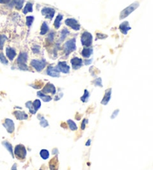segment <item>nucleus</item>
I'll list each match as a JSON object with an SVG mask.
<instances>
[{
    "label": "nucleus",
    "instance_id": "nucleus-12",
    "mask_svg": "<svg viewBox=\"0 0 153 170\" xmlns=\"http://www.w3.org/2000/svg\"><path fill=\"white\" fill-rule=\"evenodd\" d=\"M25 0H11L8 3V5L11 8L15 7L17 10H21L23 6Z\"/></svg>",
    "mask_w": 153,
    "mask_h": 170
},
{
    "label": "nucleus",
    "instance_id": "nucleus-20",
    "mask_svg": "<svg viewBox=\"0 0 153 170\" xmlns=\"http://www.w3.org/2000/svg\"><path fill=\"white\" fill-rule=\"evenodd\" d=\"M63 16L61 14H59L56 17L55 20L54 22V27L55 29H58L60 27V25H61V21L63 20Z\"/></svg>",
    "mask_w": 153,
    "mask_h": 170
},
{
    "label": "nucleus",
    "instance_id": "nucleus-42",
    "mask_svg": "<svg viewBox=\"0 0 153 170\" xmlns=\"http://www.w3.org/2000/svg\"><path fill=\"white\" fill-rule=\"evenodd\" d=\"M119 112V110H115L113 112V113H112V115H111V119H114V118L116 117V116L118 115Z\"/></svg>",
    "mask_w": 153,
    "mask_h": 170
},
{
    "label": "nucleus",
    "instance_id": "nucleus-46",
    "mask_svg": "<svg viewBox=\"0 0 153 170\" xmlns=\"http://www.w3.org/2000/svg\"><path fill=\"white\" fill-rule=\"evenodd\" d=\"M90 145V139H89V140L86 142V146H87V145Z\"/></svg>",
    "mask_w": 153,
    "mask_h": 170
},
{
    "label": "nucleus",
    "instance_id": "nucleus-39",
    "mask_svg": "<svg viewBox=\"0 0 153 170\" xmlns=\"http://www.w3.org/2000/svg\"><path fill=\"white\" fill-rule=\"evenodd\" d=\"M19 69L20 70H23V71H27L28 70V67L26 65V63H21V64H18Z\"/></svg>",
    "mask_w": 153,
    "mask_h": 170
},
{
    "label": "nucleus",
    "instance_id": "nucleus-40",
    "mask_svg": "<svg viewBox=\"0 0 153 170\" xmlns=\"http://www.w3.org/2000/svg\"><path fill=\"white\" fill-rule=\"evenodd\" d=\"M96 37H97L96 40H98V39H100V40H102V39L106 38V37H108V36H107L106 34H101V33H97V34H96Z\"/></svg>",
    "mask_w": 153,
    "mask_h": 170
},
{
    "label": "nucleus",
    "instance_id": "nucleus-35",
    "mask_svg": "<svg viewBox=\"0 0 153 170\" xmlns=\"http://www.w3.org/2000/svg\"><path fill=\"white\" fill-rule=\"evenodd\" d=\"M0 62H1L2 64H5V65H8V60H7L5 54H4L2 52H0Z\"/></svg>",
    "mask_w": 153,
    "mask_h": 170
},
{
    "label": "nucleus",
    "instance_id": "nucleus-47",
    "mask_svg": "<svg viewBox=\"0 0 153 170\" xmlns=\"http://www.w3.org/2000/svg\"><path fill=\"white\" fill-rule=\"evenodd\" d=\"M40 170H43V169H40Z\"/></svg>",
    "mask_w": 153,
    "mask_h": 170
},
{
    "label": "nucleus",
    "instance_id": "nucleus-26",
    "mask_svg": "<svg viewBox=\"0 0 153 170\" xmlns=\"http://www.w3.org/2000/svg\"><path fill=\"white\" fill-rule=\"evenodd\" d=\"M58 161L57 158H55L54 159L52 160L50 163V170H58Z\"/></svg>",
    "mask_w": 153,
    "mask_h": 170
},
{
    "label": "nucleus",
    "instance_id": "nucleus-45",
    "mask_svg": "<svg viewBox=\"0 0 153 170\" xmlns=\"http://www.w3.org/2000/svg\"><path fill=\"white\" fill-rule=\"evenodd\" d=\"M11 170H17V165H16V164H14V166H13L12 168H11Z\"/></svg>",
    "mask_w": 153,
    "mask_h": 170
},
{
    "label": "nucleus",
    "instance_id": "nucleus-21",
    "mask_svg": "<svg viewBox=\"0 0 153 170\" xmlns=\"http://www.w3.org/2000/svg\"><path fill=\"white\" fill-rule=\"evenodd\" d=\"M37 94L39 98H40V99H41L43 102H50L52 99L51 96H48V95L45 94V93H43L42 91H38Z\"/></svg>",
    "mask_w": 153,
    "mask_h": 170
},
{
    "label": "nucleus",
    "instance_id": "nucleus-11",
    "mask_svg": "<svg viewBox=\"0 0 153 170\" xmlns=\"http://www.w3.org/2000/svg\"><path fill=\"white\" fill-rule=\"evenodd\" d=\"M47 74L51 77L58 78L60 77V72L57 69V67H52V66H49L47 70Z\"/></svg>",
    "mask_w": 153,
    "mask_h": 170
},
{
    "label": "nucleus",
    "instance_id": "nucleus-9",
    "mask_svg": "<svg viewBox=\"0 0 153 170\" xmlns=\"http://www.w3.org/2000/svg\"><path fill=\"white\" fill-rule=\"evenodd\" d=\"M70 63H71L72 67L73 70H79L82 67L83 64V60L82 58H79L78 57H74L70 60Z\"/></svg>",
    "mask_w": 153,
    "mask_h": 170
},
{
    "label": "nucleus",
    "instance_id": "nucleus-27",
    "mask_svg": "<svg viewBox=\"0 0 153 170\" xmlns=\"http://www.w3.org/2000/svg\"><path fill=\"white\" fill-rule=\"evenodd\" d=\"M26 106L27 108H28V110H29V112L31 113V114H35L36 112H37V110L34 109V106H33L32 102H31V101H28V102H27L26 103Z\"/></svg>",
    "mask_w": 153,
    "mask_h": 170
},
{
    "label": "nucleus",
    "instance_id": "nucleus-18",
    "mask_svg": "<svg viewBox=\"0 0 153 170\" xmlns=\"http://www.w3.org/2000/svg\"><path fill=\"white\" fill-rule=\"evenodd\" d=\"M6 55L8 58L11 61H12L14 58H15L16 55H17V52L14 49L11 48V47L8 46L6 48Z\"/></svg>",
    "mask_w": 153,
    "mask_h": 170
},
{
    "label": "nucleus",
    "instance_id": "nucleus-37",
    "mask_svg": "<svg viewBox=\"0 0 153 170\" xmlns=\"http://www.w3.org/2000/svg\"><path fill=\"white\" fill-rule=\"evenodd\" d=\"M31 51L34 54H38L40 51V46L37 44H34V46L31 47Z\"/></svg>",
    "mask_w": 153,
    "mask_h": 170
},
{
    "label": "nucleus",
    "instance_id": "nucleus-22",
    "mask_svg": "<svg viewBox=\"0 0 153 170\" xmlns=\"http://www.w3.org/2000/svg\"><path fill=\"white\" fill-rule=\"evenodd\" d=\"M70 31H69L68 29H67V28H64L62 29V31H60V39H59V43H60V42L63 41V40L66 39V37H67V36L70 34Z\"/></svg>",
    "mask_w": 153,
    "mask_h": 170
},
{
    "label": "nucleus",
    "instance_id": "nucleus-30",
    "mask_svg": "<svg viewBox=\"0 0 153 170\" xmlns=\"http://www.w3.org/2000/svg\"><path fill=\"white\" fill-rule=\"evenodd\" d=\"M8 40V37L4 34H0V49H3V46L5 45V41Z\"/></svg>",
    "mask_w": 153,
    "mask_h": 170
},
{
    "label": "nucleus",
    "instance_id": "nucleus-38",
    "mask_svg": "<svg viewBox=\"0 0 153 170\" xmlns=\"http://www.w3.org/2000/svg\"><path fill=\"white\" fill-rule=\"evenodd\" d=\"M93 84H94V85H96V86H97V87H102V78H98L95 79L94 81H93Z\"/></svg>",
    "mask_w": 153,
    "mask_h": 170
},
{
    "label": "nucleus",
    "instance_id": "nucleus-4",
    "mask_svg": "<svg viewBox=\"0 0 153 170\" xmlns=\"http://www.w3.org/2000/svg\"><path fill=\"white\" fill-rule=\"evenodd\" d=\"M31 67L34 69H35L37 72H40L45 68L47 66V61L45 59H42V60H37V59H33L31 60L30 63Z\"/></svg>",
    "mask_w": 153,
    "mask_h": 170
},
{
    "label": "nucleus",
    "instance_id": "nucleus-19",
    "mask_svg": "<svg viewBox=\"0 0 153 170\" xmlns=\"http://www.w3.org/2000/svg\"><path fill=\"white\" fill-rule=\"evenodd\" d=\"M14 115L15 117L19 120H24V119H28V115L24 111H20V110H16L14 112Z\"/></svg>",
    "mask_w": 153,
    "mask_h": 170
},
{
    "label": "nucleus",
    "instance_id": "nucleus-36",
    "mask_svg": "<svg viewBox=\"0 0 153 170\" xmlns=\"http://www.w3.org/2000/svg\"><path fill=\"white\" fill-rule=\"evenodd\" d=\"M40 125H41L42 127H43V128H46V127L48 126L49 123H48V122H47V120L45 119V118L43 117V116H41V117H40Z\"/></svg>",
    "mask_w": 153,
    "mask_h": 170
},
{
    "label": "nucleus",
    "instance_id": "nucleus-32",
    "mask_svg": "<svg viewBox=\"0 0 153 170\" xmlns=\"http://www.w3.org/2000/svg\"><path fill=\"white\" fill-rule=\"evenodd\" d=\"M54 37H55V32L54 31H50V34L47 35V41L48 42L49 44H52L54 41Z\"/></svg>",
    "mask_w": 153,
    "mask_h": 170
},
{
    "label": "nucleus",
    "instance_id": "nucleus-7",
    "mask_svg": "<svg viewBox=\"0 0 153 170\" xmlns=\"http://www.w3.org/2000/svg\"><path fill=\"white\" fill-rule=\"evenodd\" d=\"M41 14L47 19L52 20L54 17L55 14V10L52 8H50V7H44L41 10Z\"/></svg>",
    "mask_w": 153,
    "mask_h": 170
},
{
    "label": "nucleus",
    "instance_id": "nucleus-17",
    "mask_svg": "<svg viewBox=\"0 0 153 170\" xmlns=\"http://www.w3.org/2000/svg\"><path fill=\"white\" fill-rule=\"evenodd\" d=\"M93 48H91V47H85V48L82 49V51L81 52V54H82V57H84L85 58H89V57L93 54Z\"/></svg>",
    "mask_w": 153,
    "mask_h": 170
},
{
    "label": "nucleus",
    "instance_id": "nucleus-31",
    "mask_svg": "<svg viewBox=\"0 0 153 170\" xmlns=\"http://www.w3.org/2000/svg\"><path fill=\"white\" fill-rule=\"evenodd\" d=\"M67 124H68L69 128L70 129V130H72V131L77 130V129H78L77 125H76V124L75 123V122H73V120H71V119H69V120H67Z\"/></svg>",
    "mask_w": 153,
    "mask_h": 170
},
{
    "label": "nucleus",
    "instance_id": "nucleus-14",
    "mask_svg": "<svg viewBox=\"0 0 153 170\" xmlns=\"http://www.w3.org/2000/svg\"><path fill=\"white\" fill-rule=\"evenodd\" d=\"M28 58V54L26 52H21L17 58V62L18 64L21 63H26Z\"/></svg>",
    "mask_w": 153,
    "mask_h": 170
},
{
    "label": "nucleus",
    "instance_id": "nucleus-15",
    "mask_svg": "<svg viewBox=\"0 0 153 170\" xmlns=\"http://www.w3.org/2000/svg\"><path fill=\"white\" fill-rule=\"evenodd\" d=\"M131 28H131V26H129V24H128V21H125V22L122 23L119 26V31H120L121 33H122V34H124V35H126V34H128V31H129V30H131Z\"/></svg>",
    "mask_w": 153,
    "mask_h": 170
},
{
    "label": "nucleus",
    "instance_id": "nucleus-8",
    "mask_svg": "<svg viewBox=\"0 0 153 170\" xmlns=\"http://www.w3.org/2000/svg\"><path fill=\"white\" fill-rule=\"evenodd\" d=\"M56 67L60 73H63L64 74H67V73H70V67L67 64V62L59 61Z\"/></svg>",
    "mask_w": 153,
    "mask_h": 170
},
{
    "label": "nucleus",
    "instance_id": "nucleus-1",
    "mask_svg": "<svg viewBox=\"0 0 153 170\" xmlns=\"http://www.w3.org/2000/svg\"><path fill=\"white\" fill-rule=\"evenodd\" d=\"M64 54L68 56L73 52L76 50V39L75 37L70 39L64 43L63 46Z\"/></svg>",
    "mask_w": 153,
    "mask_h": 170
},
{
    "label": "nucleus",
    "instance_id": "nucleus-33",
    "mask_svg": "<svg viewBox=\"0 0 153 170\" xmlns=\"http://www.w3.org/2000/svg\"><path fill=\"white\" fill-rule=\"evenodd\" d=\"M34 17H33V16H28V17H26V25L28 27V28H30V27L31 26V25H32L33 22H34Z\"/></svg>",
    "mask_w": 153,
    "mask_h": 170
},
{
    "label": "nucleus",
    "instance_id": "nucleus-29",
    "mask_svg": "<svg viewBox=\"0 0 153 170\" xmlns=\"http://www.w3.org/2000/svg\"><path fill=\"white\" fill-rule=\"evenodd\" d=\"M89 97H90V93H89V91L87 90H85L84 95L81 97V101L83 102H88Z\"/></svg>",
    "mask_w": 153,
    "mask_h": 170
},
{
    "label": "nucleus",
    "instance_id": "nucleus-23",
    "mask_svg": "<svg viewBox=\"0 0 153 170\" xmlns=\"http://www.w3.org/2000/svg\"><path fill=\"white\" fill-rule=\"evenodd\" d=\"M50 31V28H49V25H47V23L46 22H43L42 23L41 28H40V35H45L46 34L48 33V31Z\"/></svg>",
    "mask_w": 153,
    "mask_h": 170
},
{
    "label": "nucleus",
    "instance_id": "nucleus-44",
    "mask_svg": "<svg viewBox=\"0 0 153 170\" xmlns=\"http://www.w3.org/2000/svg\"><path fill=\"white\" fill-rule=\"evenodd\" d=\"M11 0H0V4H8Z\"/></svg>",
    "mask_w": 153,
    "mask_h": 170
},
{
    "label": "nucleus",
    "instance_id": "nucleus-5",
    "mask_svg": "<svg viewBox=\"0 0 153 170\" xmlns=\"http://www.w3.org/2000/svg\"><path fill=\"white\" fill-rule=\"evenodd\" d=\"M14 155L19 160L25 159L26 156V150L23 145H17L14 149Z\"/></svg>",
    "mask_w": 153,
    "mask_h": 170
},
{
    "label": "nucleus",
    "instance_id": "nucleus-24",
    "mask_svg": "<svg viewBox=\"0 0 153 170\" xmlns=\"http://www.w3.org/2000/svg\"><path fill=\"white\" fill-rule=\"evenodd\" d=\"M33 11V4L31 2H27L26 5L24 7L23 10V13L24 14H27L28 13H31Z\"/></svg>",
    "mask_w": 153,
    "mask_h": 170
},
{
    "label": "nucleus",
    "instance_id": "nucleus-43",
    "mask_svg": "<svg viewBox=\"0 0 153 170\" xmlns=\"http://www.w3.org/2000/svg\"><path fill=\"white\" fill-rule=\"evenodd\" d=\"M92 61H93V60L92 59H86V60H85V65H90V63H92Z\"/></svg>",
    "mask_w": 153,
    "mask_h": 170
},
{
    "label": "nucleus",
    "instance_id": "nucleus-6",
    "mask_svg": "<svg viewBox=\"0 0 153 170\" xmlns=\"http://www.w3.org/2000/svg\"><path fill=\"white\" fill-rule=\"evenodd\" d=\"M65 25L70 27L74 31H79L81 29V25L77 20L74 18H67L65 20Z\"/></svg>",
    "mask_w": 153,
    "mask_h": 170
},
{
    "label": "nucleus",
    "instance_id": "nucleus-10",
    "mask_svg": "<svg viewBox=\"0 0 153 170\" xmlns=\"http://www.w3.org/2000/svg\"><path fill=\"white\" fill-rule=\"evenodd\" d=\"M2 125H3V126L5 127V129H6L7 131H8V133L11 134L14 132V122H13V120H11V119H5V122H4V123L2 124Z\"/></svg>",
    "mask_w": 153,
    "mask_h": 170
},
{
    "label": "nucleus",
    "instance_id": "nucleus-13",
    "mask_svg": "<svg viewBox=\"0 0 153 170\" xmlns=\"http://www.w3.org/2000/svg\"><path fill=\"white\" fill-rule=\"evenodd\" d=\"M42 92L43 93H45V94H47V93H52V94L55 95L56 93V88L52 84L47 83L45 85V87H43Z\"/></svg>",
    "mask_w": 153,
    "mask_h": 170
},
{
    "label": "nucleus",
    "instance_id": "nucleus-16",
    "mask_svg": "<svg viewBox=\"0 0 153 170\" xmlns=\"http://www.w3.org/2000/svg\"><path fill=\"white\" fill-rule=\"evenodd\" d=\"M111 93H112L111 88L108 89V90L105 91V96H104L103 99H102V102H101L102 105H108L109 101L111 100Z\"/></svg>",
    "mask_w": 153,
    "mask_h": 170
},
{
    "label": "nucleus",
    "instance_id": "nucleus-25",
    "mask_svg": "<svg viewBox=\"0 0 153 170\" xmlns=\"http://www.w3.org/2000/svg\"><path fill=\"white\" fill-rule=\"evenodd\" d=\"M2 144L4 145V147L6 148L7 150L9 152V153L11 154L12 158H14V152H13V148H12V145H11V144L9 142H8V141H3V142H2Z\"/></svg>",
    "mask_w": 153,
    "mask_h": 170
},
{
    "label": "nucleus",
    "instance_id": "nucleus-28",
    "mask_svg": "<svg viewBox=\"0 0 153 170\" xmlns=\"http://www.w3.org/2000/svg\"><path fill=\"white\" fill-rule=\"evenodd\" d=\"M40 155L43 160H47L50 158V152L47 149H42L40 152Z\"/></svg>",
    "mask_w": 153,
    "mask_h": 170
},
{
    "label": "nucleus",
    "instance_id": "nucleus-34",
    "mask_svg": "<svg viewBox=\"0 0 153 170\" xmlns=\"http://www.w3.org/2000/svg\"><path fill=\"white\" fill-rule=\"evenodd\" d=\"M32 103L34 109L37 111L40 108V107H41V102H40V99H35Z\"/></svg>",
    "mask_w": 153,
    "mask_h": 170
},
{
    "label": "nucleus",
    "instance_id": "nucleus-2",
    "mask_svg": "<svg viewBox=\"0 0 153 170\" xmlns=\"http://www.w3.org/2000/svg\"><path fill=\"white\" fill-rule=\"evenodd\" d=\"M138 7H139V2H134V3H132V5H130L129 6H128L127 8H125V9H123L121 11L120 14H119V19H120V20H123V19L128 17V16L132 14L133 11H135Z\"/></svg>",
    "mask_w": 153,
    "mask_h": 170
},
{
    "label": "nucleus",
    "instance_id": "nucleus-3",
    "mask_svg": "<svg viewBox=\"0 0 153 170\" xmlns=\"http://www.w3.org/2000/svg\"><path fill=\"white\" fill-rule=\"evenodd\" d=\"M81 44L84 47H90L93 44V36L88 31H84L81 36Z\"/></svg>",
    "mask_w": 153,
    "mask_h": 170
},
{
    "label": "nucleus",
    "instance_id": "nucleus-41",
    "mask_svg": "<svg viewBox=\"0 0 153 170\" xmlns=\"http://www.w3.org/2000/svg\"><path fill=\"white\" fill-rule=\"evenodd\" d=\"M87 122H88V119H84L83 122H82V125H81L82 130H84V129H85V126H86V125L87 124Z\"/></svg>",
    "mask_w": 153,
    "mask_h": 170
}]
</instances>
